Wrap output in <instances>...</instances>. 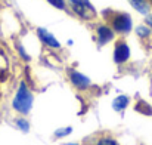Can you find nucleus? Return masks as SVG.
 <instances>
[{"mask_svg":"<svg viewBox=\"0 0 152 145\" xmlns=\"http://www.w3.org/2000/svg\"><path fill=\"white\" fill-rule=\"evenodd\" d=\"M127 105H129V98L124 96V95L117 96L115 99H114V102H112V107H114L115 111H123Z\"/></svg>","mask_w":152,"mask_h":145,"instance_id":"obj_8","label":"nucleus"},{"mask_svg":"<svg viewBox=\"0 0 152 145\" xmlns=\"http://www.w3.org/2000/svg\"><path fill=\"white\" fill-rule=\"evenodd\" d=\"M39 37L42 39V42L45 43V45H48V46H50V48H59L61 45H59V42L56 40V37H53L50 33L48 31V30H45V28H39Z\"/></svg>","mask_w":152,"mask_h":145,"instance_id":"obj_6","label":"nucleus"},{"mask_svg":"<svg viewBox=\"0 0 152 145\" xmlns=\"http://www.w3.org/2000/svg\"><path fill=\"white\" fill-rule=\"evenodd\" d=\"M72 10L83 19H92L96 16V10L90 0H69Z\"/></svg>","mask_w":152,"mask_h":145,"instance_id":"obj_2","label":"nucleus"},{"mask_svg":"<svg viewBox=\"0 0 152 145\" xmlns=\"http://www.w3.org/2000/svg\"><path fill=\"white\" fill-rule=\"evenodd\" d=\"M129 58H130V49H129V46L126 43H123V42L118 43L115 46V49H114V61L117 64H123Z\"/></svg>","mask_w":152,"mask_h":145,"instance_id":"obj_4","label":"nucleus"},{"mask_svg":"<svg viewBox=\"0 0 152 145\" xmlns=\"http://www.w3.org/2000/svg\"><path fill=\"white\" fill-rule=\"evenodd\" d=\"M146 24H148V25L152 28V15H149V16L146 18Z\"/></svg>","mask_w":152,"mask_h":145,"instance_id":"obj_16","label":"nucleus"},{"mask_svg":"<svg viewBox=\"0 0 152 145\" xmlns=\"http://www.w3.org/2000/svg\"><path fill=\"white\" fill-rule=\"evenodd\" d=\"M151 1H152V0H151Z\"/></svg>","mask_w":152,"mask_h":145,"instance_id":"obj_18","label":"nucleus"},{"mask_svg":"<svg viewBox=\"0 0 152 145\" xmlns=\"http://www.w3.org/2000/svg\"><path fill=\"white\" fill-rule=\"evenodd\" d=\"M56 9H65V0H48Z\"/></svg>","mask_w":152,"mask_h":145,"instance_id":"obj_11","label":"nucleus"},{"mask_svg":"<svg viewBox=\"0 0 152 145\" xmlns=\"http://www.w3.org/2000/svg\"><path fill=\"white\" fill-rule=\"evenodd\" d=\"M137 34L140 36V37H146V36H149V33H151V28H148V27H137Z\"/></svg>","mask_w":152,"mask_h":145,"instance_id":"obj_12","label":"nucleus"},{"mask_svg":"<svg viewBox=\"0 0 152 145\" xmlns=\"http://www.w3.org/2000/svg\"><path fill=\"white\" fill-rule=\"evenodd\" d=\"M112 28L117 33H129L132 30V18L127 13H120L112 19Z\"/></svg>","mask_w":152,"mask_h":145,"instance_id":"obj_3","label":"nucleus"},{"mask_svg":"<svg viewBox=\"0 0 152 145\" xmlns=\"http://www.w3.org/2000/svg\"><path fill=\"white\" fill-rule=\"evenodd\" d=\"M18 126H19V127L22 126V129H24V130H28V124H27V121H25V120H18Z\"/></svg>","mask_w":152,"mask_h":145,"instance_id":"obj_15","label":"nucleus"},{"mask_svg":"<svg viewBox=\"0 0 152 145\" xmlns=\"http://www.w3.org/2000/svg\"><path fill=\"white\" fill-rule=\"evenodd\" d=\"M129 1H130V4H132L137 12H140V13H148L149 6H148V3H146L145 0H129Z\"/></svg>","mask_w":152,"mask_h":145,"instance_id":"obj_9","label":"nucleus"},{"mask_svg":"<svg viewBox=\"0 0 152 145\" xmlns=\"http://www.w3.org/2000/svg\"><path fill=\"white\" fill-rule=\"evenodd\" d=\"M66 145H77V144H66Z\"/></svg>","mask_w":152,"mask_h":145,"instance_id":"obj_17","label":"nucleus"},{"mask_svg":"<svg viewBox=\"0 0 152 145\" xmlns=\"http://www.w3.org/2000/svg\"><path fill=\"white\" fill-rule=\"evenodd\" d=\"M69 80H71V83L77 88V89H87L89 86H90V80L84 76V74H81V73H78V71H71L69 73Z\"/></svg>","mask_w":152,"mask_h":145,"instance_id":"obj_5","label":"nucleus"},{"mask_svg":"<svg viewBox=\"0 0 152 145\" xmlns=\"http://www.w3.org/2000/svg\"><path fill=\"white\" fill-rule=\"evenodd\" d=\"M31 107H33V95L30 89L27 88V85L21 83L15 95V99H13V108L21 114H27L31 110Z\"/></svg>","mask_w":152,"mask_h":145,"instance_id":"obj_1","label":"nucleus"},{"mask_svg":"<svg viewBox=\"0 0 152 145\" xmlns=\"http://www.w3.org/2000/svg\"><path fill=\"white\" fill-rule=\"evenodd\" d=\"M112 37H114V31H112L109 27L101 25V27L98 28V40H99L101 45H105V43L111 42Z\"/></svg>","mask_w":152,"mask_h":145,"instance_id":"obj_7","label":"nucleus"},{"mask_svg":"<svg viewBox=\"0 0 152 145\" xmlns=\"http://www.w3.org/2000/svg\"><path fill=\"white\" fill-rule=\"evenodd\" d=\"M136 110L140 111V113H143V114H152V108L146 104V102H137Z\"/></svg>","mask_w":152,"mask_h":145,"instance_id":"obj_10","label":"nucleus"},{"mask_svg":"<svg viewBox=\"0 0 152 145\" xmlns=\"http://www.w3.org/2000/svg\"><path fill=\"white\" fill-rule=\"evenodd\" d=\"M69 132H71V127H65V129H62V130H56V133H55V135L61 138V136H65V135H68Z\"/></svg>","mask_w":152,"mask_h":145,"instance_id":"obj_14","label":"nucleus"},{"mask_svg":"<svg viewBox=\"0 0 152 145\" xmlns=\"http://www.w3.org/2000/svg\"><path fill=\"white\" fill-rule=\"evenodd\" d=\"M96 145H118V144H117L112 138H102Z\"/></svg>","mask_w":152,"mask_h":145,"instance_id":"obj_13","label":"nucleus"}]
</instances>
